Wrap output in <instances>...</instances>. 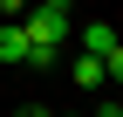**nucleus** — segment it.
I'll list each match as a JSON object with an SVG mask.
<instances>
[{
    "mask_svg": "<svg viewBox=\"0 0 123 117\" xmlns=\"http://www.w3.org/2000/svg\"><path fill=\"white\" fill-rule=\"evenodd\" d=\"M62 117H82V110H62Z\"/></svg>",
    "mask_w": 123,
    "mask_h": 117,
    "instance_id": "0eeeda50",
    "label": "nucleus"
},
{
    "mask_svg": "<svg viewBox=\"0 0 123 117\" xmlns=\"http://www.w3.org/2000/svg\"><path fill=\"white\" fill-rule=\"evenodd\" d=\"M82 48L96 55L110 76H123V41H116V28H110V21H89V28H82Z\"/></svg>",
    "mask_w": 123,
    "mask_h": 117,
    "instance_id": "f03ea898",
    "label": "nucleus"
},
{
    "mask_svg": "<svg viewBox=\"0 0 123 117\" xmlns=\"http://www.w3.org/2000/svg\"><path fill=\"white\" fill-rule=\"evenodd\" d=\"M21 35H27V48H62L68 41V0H27Z\"/></svg>",
    "mask_w": 123,
    "mask_h": 117,
    "instance_id": "f257e3e1",
    "label": "nucleus"
},
{
    "mask_svg": "<svg viewBox=\"0 0 123 117\" xmlns=\"http://www.w3.org/2000/svg\"><path fill=\"white\" fill-rule=\"evenodd\" d=\"M75 83H82V90H103V76H110V69L96 62V55H75V69H68Z\"/></svg>",
    "mask_w": 123,
    "mask_h": 117,
    "instance_id": "20e7f679",
    "label": "nucleus"
},
{
    "mask_svg": "<svg viewBox=\"0 0 123 117\" xmlns=\"http://www.w3.org/2000/svg\"><path fill=\"white\" fill-rule=\"evenodd\" d=\"M21 117H48V110H41V103H27V110H21Z\"/></svg>",
    "mask_w": 123,
    "mask_h": 117,
    "instance_id": "423d86ee",
    "label": "nucleus"
},
{
    "mask_svg": "<svg viewBox=\"0 0 123 117\" xmlns=\"http://www.w3.org/2000/svg\"><path fill=\"white\" fill-rule=\"evenodd\" d=\"M0 62H27V35H21V21H0Z\"/></svg>",
    "mask_w": 123,
    "mask_h": 117,
    "instance_id": "7ed1b4c3",
    "label": "nucleus"
},
{
    "mask_svg": "<svg viewBox=\"0 0 123 117\" xmlns=\"http://www.w3.org/2000/svg\"><path fill=\"white\" fill-rule=\"evenodd\" d=\"M27 14V0H0V21H21Z\"/></svg>",
    "mask_w": 123,
    "mask_h": 117,
    "instance_id": "39448f33",
    "label": "nucleus"
}]
</instances>
